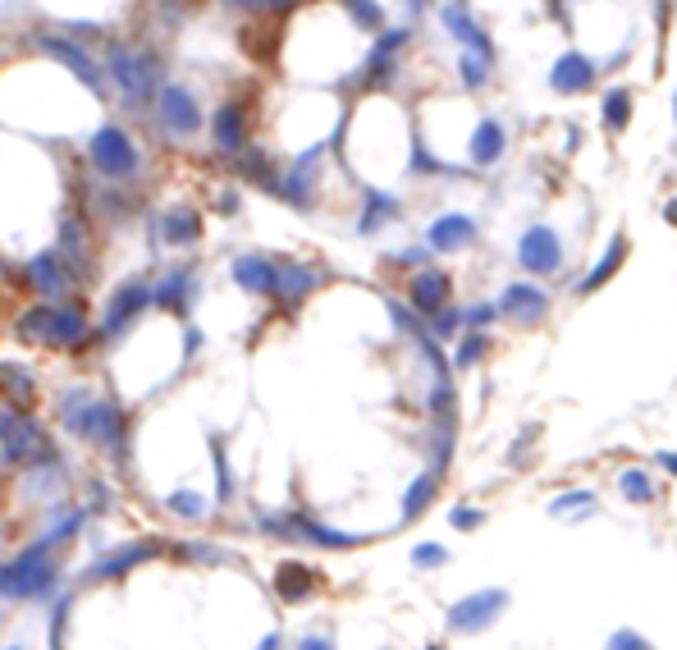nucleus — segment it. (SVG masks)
<instances>
[{"mask_svg":"<svg viewBox=\"0 0 677 650\" xmlns=\"http://www.w3.org/2000/svg\"><path fill=\"white\" fill-rule=\"evenodd\" d=\"M106 69H110V87H115V92L129 101L133 110H142L147 101H156L161 78H165L161 55L151 51L147 42H142V46L106 42Z\"/></svg>","mask_w":677,"mask_h":650,"instance_id":"obj_1","label":"nucleus"},{"mask_svg":"<svg viewBox=\"0 0 677 650\" xmlns=\"http://www.w3.org/2000/svg\"><path fill=\"white\" fill-rule=\"evenodd\" d=\"M87 161H92V170H97L106 184H129V179H138V170H142L138 142L119 129V124H101V129L92 133V142H87Z\"/></svg>","mask_w":677,"mask_h":650,"instance_id":"obj_2","label":"nucleus"},{"mask_svg":"<svg viewBox=\"0 0 677 650\" xmlns=\"http://www.w3.org/2000/svg\"><path fill=\"white\" fill-rule=\"evenodd\" d=\"M55 582V554L46 541L28 545L19 559L0 564V596L5 600H28V596H46Z\"/></svg>","mask_w":677,"mask_h":650,"instance_id":"obj_3","label":"nucleus"},{"mask_svg":"<svg viewBox=\"0 0 677 650\" xmlns=\"http://www.w3.org/2000/svg\"><path fill=\"white\" fill-rule=\"evenodd\" d=\"M0 458L5 463H46L51 440L23 408H0Z\"/></svg>","mask_w":677,"mask_h":650,"instance_id":"obj_4","label":"nucleus"},{"mask_svg":"<svg viewBox=\"0 0 677 650\" xmlns=\"http://www.w3.org/2000/svg\"><path fill=\"white\" fill-rule=\"evenodd\" d=\"M252 110H257V101L248 92L220 101V110H215V120H211V147L220 161H234L243 147H252Z\"/></svg>","mask_w":677,"mask_h":650,"instance_id":"obj_5","label":"nucleus"},{"mask_svg":"<svg viewBox=\"0 0 677 650\" xmlns=\"http://www.w3.org/2000/svg\"><path fill=\"white\" fill-rule=\"evenodd\" d=\"M33 46L46 51L51 60H60L92 97H106V74H101V65L83 51V42H69V37H60V33H33Z\"/></svg>","mask_w":677,"mask_h":650,"instance_id":"obj_6","label":"nucleus"},{"mask_svg":"<svg viewBox=\"0 0 677 650\" xmlns=\"http://www.w3.org/2000/svg\"><path fill=\"white\" fill-rule=\"evenodd\" d=\"M412 42V28H380V37L371 42L362 69H357V87H385L389 78H398V60Z\"/></svg>","mask_w":677,"mask_h":650,"instance_id":"obj_7","label":"nucleus"},{"mask_svg":"<svg viewBox=\"0 0 677 650\" xmlns=\"http://www.w3.org/2000/svg\"><path fill=\"white\" fill-rule=\"evenodd\" d=\"M156 124L170 138H197L202 133V106L183 83H161L156 92Z\"/></svg>","mask_w":677,"mask_h":650,"instance_id":"obj_8","label":"nucleus"},{"mask_svg":"<svg viewBox=\"0 0 677 650\" xmlns=\"http://www.w3.org/2000/svg\"><path fill=\"white\" fill-rule=\"evenodd\" d=\"M261 527H266L270 536H289V541H312V545H325V550H357V545L366 541V536H353V531H334V527H325V522L307 518V513H289L284 522L266 518Z\"/></svg>","mask_w":677,"mask_h":650,"instance_id":"obj_9","label":"nucleus"},{"mask_svg":"<svg viewBox=\"0 0 677 650\" xmlns=\"http://www.w3.org/2000/svg\"><path fill=\"white\" fill-rule=\"evenodd\" d=\"M517 266L531 275H559L563 271V243L549 225H531L517 239Z\"/></svg>","mask_w":677,"mask_h":650,"instance_id":"obj_10","label":"nucleus"},{"mask_svg":"<svg viewBox=\"0 0 677 650\" xmlns=\"http://www.w3.org/2000/svg\"><path fill=\"white\" fill-rule=\"evenodd\" d=\"M147 307H151V284L147 280L119 284L115 298H110V307H106V321H101V339H119L142 312H147Z\"/></svg>","mask_w":677,"mask_h":650,"instance_id":"obj_11","label":"nucleus"},{"mask_svg":"<svg viewBox=\"0 0 677 650\" xmlns=\"http://www.w3.org/2000/svg\"><path fill=\"white\" fill-rule=\"evenodd\" d=\"M504 609H508V591L490 586V591H476V596L458 600V605L449 609V628L453 632H485Z\"/></svg>","mask_w":677,"mask_h":650,"instance_id":"obj_12","label":"nucleus"},{"mask_svg":"<svg viewBox=\"0 0 677 650\" xmlns=\"http://www.w3.org/2000/svg\"><path fill=\"white\" fill-rule=\"evenodd\" d=\"M440 28L453 37V42H463L467 51L485 55V60H495V46H490V33H485L481 23L472 19V5H467V0H444V5H440Z\"/></svg>","mask_w":677,"mask_h":650,"instance_id":"obj_13","label":"nucleus"},{"mask_svg":"<svg viewBox=\"0 0 677 650\" xmlns=\"http://www.w3.org/2000/svg\"><path fill=\"white\" fill-rule=\"evenodd\" d=\"M499 316H508V321L517 325H536L540 316L549 312V293L536 289V284H508L504 293H499Z\"/></svg>","mask_w":677,"mask_h":650,"instance_id":"obj_14","label":"nucleus"},{"mask_svg":"<svg viewBox=\"0 0 677 650\" xmlns=\"http://www.w3.org/2000/svg\"><path fill=\"white\" fill-rule=\"evenodd\" d=\"M28 275H33L37 298H46V303H60V298L74 289V275H69V266L60 261V252H37V257L28 261Z\"/></svg>","mask_w":677,"mask_h":650,"instance_id":"obj_15","label":"nucleus"},{"mask_svg":"<svg viewBox=\"0 0 677 650\" xmlns=\"http://www.w3.org/2000/svg\"><path fill=\"white\" fill-rule=\"evenodd\" d=\"M595 78H600V65L595 60H586L581 51H568L559 55V65L549 69V87L554 92H563V97H577V92H591Z\"/></svg>","mask_w":677,"mask_h":650,"instance_id":"obj_16","label":"nucleus"},{"mask_svg":"<svg viewBox=\"0 0 677 650\" xmlns=\"http://www.w3.org/2000/svg\"><path fill=\"white\" fill-rule=\"evenodd\" d=\"M449 293H453V280L440 271V266H426L408 280V303L417 307L421 316H435L440 307H449Z\"/></svg>","mask_w":677,"mask_h":650,"instance_id":"obj_17","label":"nucleus"},{"mask_svg":"<svg viewBox=\"0 0 677 650\" xmlns=\"http://www.w3.org/2000/svg\"><path fill=\"white\" fill-rule=\"evenodd\" d=\"M472 243H476V220L463 216V211H449V216H440L426 229L430 252H463V248H472Z\"/></svg>","mask_w":677,"mask_h":650,"instance_id":"obj_18","label":"nucleus"},{"mask_svg":"<svg viewBox=\"0 0 677 650\" xmlns=\"http://www.w3.org/2000/svg\"><path fill=\"white\" fill-rule=\"evenodd\" d=\"M504 152H508V133H504V124L499 120H476V129H472V142H467V161L476 165V170H490V165H499L504 161Z\"/></svg>","mask_w":677,"mask_h":650,"instance_id":"obj_19","label":"nucleus"},{"mask_svg":"<svg viewBox=\"0 0 677 650\" xmlns=\"http://www.w3.org/2000/svg\"><path fill=\"white\" fill-rule=\"evenodd\" d=\"M316 284H321V271H316V266H307V261H275V293H270V298L302 303Z\"/></svg>","mask_w":677,"mask_h":650,"instance_id":"obj_20","label":"nucleus"},{"mask_svg":"<svg viewBox=\"0 0 677 650\" xmlns=\"http://www.w3.org/2000/svg\"><path fill=\"white\" fill-rule=\"evenodd\" d=\"M234 280L252 298H270L275 293V261L266 252H243V257H234Z\"/></svg>","mask_w":677,"mask_h":650,"instance_id":"obj_21","label":"nucleus"},{"mask_svg":"<svg viewBox=\"0 0 677 650\" xmlns=\"http://www.w3.org/2000/svg\"><path fill=\"white\" fill-rule=\"evenodd\" d=\"M161 239L170 243V248H193V243L202 239V216H197L193 206H174L170 216L161 220Z\"/></svg>","mask_w":677,"mask_h":650,"instance_id":"obj_22","label":"nucleus"},{"mask_svg":"<svg viewBox=\"0 0 677 650\" xmlns=\"http://www.w3.org/2000/svg\"><path fill=\"white\" fill-rule=\"evenodd\" d=\"M403 211V202H398L394 193H385V188H366V206H362V234H380V229L389 225V220Z\"/></svg>","mask_w":677,"mask_h":650,"instance_id":"obj_23","label":"nucleus"},{"mask_svg":"<svg viewBox=\"0 0 677 650\" xmlns=\"http://www.w3.org/2000/svg\"><path fill=\"white\" fill-rule=\"evenodd\" d=\"M275 591H280V600H289V605H302V600L316 591V573L307 564H280V573H275Z\"/></svg>","mask_w":677,"mask_h":650,"instance_id":"obj_24","label":"nucleus"},{"mask_svg":"<svg viewBox=\"0 0 677 650\" xmlns=\"http://www.w3.org/2000/svg\"><path fill=\"white\" fill-rule=\"evenodd\" d=\"M87 335V316L74 303H55V321H51V344L55 348H74Z\"/></svg>","mask_w":677,"mask_h":650,"instance_id":"obj_25","label":"nucleus"},{"mask_svg":"<svg viewBox=\"0 0 677 650\" xmlns=\"http://www.w3.org/2000/svg\"><path fill=\"white\" fill-rule=\"evenodd\" d=\"M161 550L156 541H138V545H124V550H115V554H106V559H97L92 564V573L87 577H119V573H129L133 564H142V559H151V554Z\"/></svg>","mask_w":677,"mask_h":650,"instance_id":"obj_26","label":"nucleus"},{"mask_svg":"<svg viewBox=\"0 0 677 650\" xmlns=\"http://www.w3.org/2000/svg\"><path fill=\"white\" fill-rule=\"evenodd\" d=\"M188 293H193V271H170L161 284H151V303H161L165 312H183L188 307Z\"/></svg>","mask_w":677,"mask_h":650,"instance_id":"obj_27","label":"nucleus"},{"mask_svg":"<svg viewBox=\"0 0 677 650\" xmlns=\"http://www.w3.org/2000/svg\"><path fill=\"white\" fill-rule=\"evenodd\" d=\"M627 248H632V243H627L623 234H613L609 252H604V257L595 261V271H591V275H581V284H577V289H581V293H595V289H600V284H609V275H613V271H618V266H623V261H627Z\"/></svg>","mask_w":677,"mask_h":650,"instance_id":"obj_28","label":"nucleus"},{"mask_svg":"<svg viewBox=\"0 0 677 650\" xmlns=\"http://www.w3.org/2000/svg\"><path fill=\"white\" fill-rule=\"evenodd\" d=\"M435 495H440V472L430 467V472H421V477L408 486V495H403V522H417L421 513L430 509V499Z\"/></svg>","mask_w":677,"mask_h":650,"instance_id":"obj_29","label":"nucleus"},{"mask_svg":"<svg viewBox=\"0 0 677 650\" xmlns=\"http://www.w3.org/2000/svg\"><path fill=\"white\" fill-rule=\"evenodd\" d=\"M51 321H55V303H37L14 321V330H19V339H28V344H51Z\"/></svg>","mask_w":677,"mask_h":650,"instance_id":"obj_30","label":"nucleus"},{"mask_svg":"<svg viewBox=\"0 0 677 650\" xmlns=\"http://www.w3.org/2000/svg\"><path fill=\"white\" fill-rule=\"evenodd\" d=\"M627 124H632V92L627 87H609L604 92V129L618 138Z\"/></svg>","mask_w":677,"mask_h":650,"instance_id":"obj_31","label":"nucleus"},{"mask_svg":"<svg viewBox=\"0 0 677 650\" xmlns=\"http://www.w3.org/2000/svg\"><path fill=\"white\" fill-rule=\"evenodd\" d=\"M0 385H5V390L14 394V403H19L23 412H28V403L37 399V385H33V376H28V371H23V367H14V362H5V367H0Z\"/></svg>","mask_w":677,"mask_h":650,"instance_id":"obj_32","label":"nucleus"},{"mask_svg":"<svg viewBox=\"0 0 677 650\" xmlns=\"http://www.w3.org/2000/svg\"><path fill=\"white\" fill-rule=\"evenodd\" d=\"M618 490H623L632 504H655V499H659V486L645 477V472H636V467H627L623 477H618Z\"/></svg>","mask_w":677,"mask_h":650,"instance_id":"obj_33","label":"nucleus"},{"mask_svg":"<svg viewBox=\"0 0 677 650\" xmlns=\"http://www.w3.org/2000/svg\"><path fill=\"white\" fill-rule=\"evenodd\" d=\"M344 10L357 28H366V33H380V28H385V10H380L376 0H344Z\"/></svg>","mask_w":677,"mask_h":650,"instance_id":"obj_34","label":"nucleus"},{"mask_svg":"<svg viewBox=\"0 0 677 650\" xmlns=\"http://www.w3.org/2000/svg\"><path fill=\"white\" fill-rule=\"evenodd\" d=\"M298 5H312V0H220V10H234V14H270V10H298Z\"/></svg>","mask_w":677,"mask_h":650,"instance_id":"obj_35","label":"nucleus"},{"mask_svg":"<svg viewBox=\"0 0 677 650\" xmlns=\"http://www.w3.org/2000/svg\"><path fill=\"white\" fill-rule=\"evenodd\" d=\"M458 74H463L467 87H485V83H490V60H485V55H476V51H467L463 60H458Z\"/></svg>","mask_w":677,"mask_h":650,"instance_id":"obj_36","label":"nucleus"},{"mask_svg":"<svg viewBox=\"0 0 677 650\" xmlns=\"http://www.w3.org/2000/svg\"><path fill=\"white\" fill-rule=\"evenodd\" d=\"M591 509H595L591 490H568V495H559L554 504H549V513H554V518H563V513H591Z\"/></svg>","mask_w":677,"mask_h":650,"instance_id":"obj_37","label":"nucleus"},{"mask_svg":"<svg viewBox=\"0 0 677 650\" xmlns=\"http://www.w3.org/2000/svg\"><path fill=\"white\" fill-rule=\"evenodd\" d=\"M485 348H490V339H485L481 330H472V335L463 339V348H458V362H453V367H458V371H472L476 362L485 358Z\"/></svg>","mask_w":677,"mask_h":650,"instance_id":"obj_38","label":"nucleus"},{"mask_svg":"<svg viewBox=\"0 0 677 650\" xmlns=\"http://www.w3.org/2000/svg\"><path fill=\"white\" fill-rule=\"evenodd\" d=\"M170 513H179V518H202L206 499L197 495V490H174V495H170Z\"/></svg>","mask_w":677,"mask_h":650,"instance_id":"obj_39","label":"nucleus"},{"mask_svg":"<svg viewBox=\"0 0 677 650\" xmlns=\"http://www.w3.org/2000/svg\"><path fill=\"white\" fill-rule=\"evenodd\" d=\"M444 559H449V550H444L440 541H421L417 550H412V564L417 568H440Z\"/></svg>","mask_w":677,"mask_h":650,"instance_id":"obj_40","label":"nucleus"},{"mask_svg":"<svg viewBox=\"0 0 677 650\" xmlns=\"http://www.w3.org/2000/svg\"><path fill=\"white\" fill-rule=\"evenodd\" d=\"M458 321H463V316L453 312V307H440V312L430 316V330H426V335H435V339H453V330H458Z\"/></svg>","mask_w":677,"mask_h":650,"instance_id":"obj_41","label":"nucleus"},{"mask_svg":"<svg viewBox=\"0 0 677 650\" xmlns=\"http://www.w3.org/2000/svg\"><path fill=\"white\" fill-rule=\"evenodd\" d=\"M211 454H215V477H220V504H229V499H234V481H229L225 445H220V440H215V445H211Z\"/></svg>","mask_w":677,"mask_h":650,"instance_id":"obj_42","label":"nucleus"},{"mask_svg":"<svg viewBox=\"0 0 677 650\" xmlns=\"http://www.w3.org/2000/svg\"><path fill=\"white\" fill-rule=\"evenodd\" d=\"M604 650H655V646H650L645 637H636L632 628H623V632H613L609 646H604Z\"/></svg>","mask_w":677,"mask_h":650,"instance_id":"obj_43","label":"nucleus"},{"mask_svg":"<svg viewBox=\"0 0 677 650\" xmlns=\"http://www.w3.org/2000/svg\"><path fill=\"white\" fill-rule=\"evenodd\" d=\"M449 522H453L458 531H472V527H481V522H485V513H481V509H472V504H458Z\"/></svg>","mask_w":677,"mask_h":650,"instance_id":"obj_44","label":"nucleus"},{"mask_svg":"<svg viewBox=\"0 0 677 650\" xmlns=\"http://www.w3.org/2000/svg\"><path fill=\"white\" fill-rule=\"evenodd\" d=\"M495 316H499V312L485 303V307H472V312H467V321H472V330H485V325L495 321Z\"/></svg>","mask_w":677,"mask_h":650,"instance_id":"obj_45","label":"nucleus"},{"mask_svg":"<svg viewBox=\"0 0 677 650\" xmlns=\"http://www.w3.org/2000/svg\"><path fill=\"white\" fill-rule=\"evenodd\" d=\"M394 266H421L426 261V248H408V252H398V257H389Z\"/></svg>","mask_w":677,"mask_h":650,"instance_id":"obj_46","label":"nucleus"},{"mask_svg":"<svg viewBox=\"0 0 677 650\" xmlns=\"http://www.w3.org/2000/svg\"><path fill=\"white\" fill-rule=\"evenodd\" d=\"M298 650H334V641L330 637H302Z\"/></svg>","mask_w":677,"mask_h":650,"instance_id":"obj_47","label":"nucleus"},{"mask_svg":"<svg viewBox=\"0 0 677 650\" xmlns=\"http://www.w3.org/2000/svg\"><path fill=\"white\" fill-rule=\"evenodd\" d=\"M280 641H284L280 632H270V637H261V646H257V650H280Z\"/></svg>","mask_w":677,"mask_h":650,"instance_id":"obj_48","label":"nucleus"},{"mask_svg":"<svg viewBox=\"0 0 677 650\" xmlns=\"http://www.w3.org/2000/svg\"><path fill=\"white\" fill-rule=\"evenodd\" d=\"M655 463L664 467V472H673V467H677V458H673V454H668V449H664V454H655Z\"/></svg>","mask_w":677,"mask_h":650,"instance_id":"obj_49","label":"nucleus"},{"mask_svg":"<svg viewBox=\"0 0 677 650\" xmlns=\"http://www.w3.org/2000/svg\"><path fill=\"white\" fill-rule=\"evenodd\" d=\"M403 5H408V14H421L430 5V0H403Z\"/></svg>","mask_w":677,"mask_h":650,"instance_id":"obj_50","label":"nucleus"},{"mask_svg":"<svg viewBox=\"0 0 677 650\" xmlns=\"http://www.w3.org/2000/svg\"><path fill=\"white\" fill-rule=\"evenodd\" d=\"M5 650H19V646H5Z\"/></svg>","mask_w":677,"mask_h":650,"instance_id":"obj_51","label":"nucleus"},{"mask_svg":"<svg viewBox=\"0 0 677 650\" xmlns=\"http://www.w3.org/2000/svg\"><path fill=\"white\" fill-rule=\"evenodd\" d=\"M430 650H440V646H430Z\"/></svg>","mask_w":677,"mask_h":650,"instance_id":"obj_52","label":"nucleus"}]
</instances>
